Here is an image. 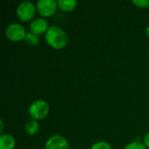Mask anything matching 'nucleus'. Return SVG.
I'll return each mask as SVG.
<instances>
[{"mask_svg":"<svg viewBox=\"0 0 149 149\" xmlns=\"http://www.w3.org/2000/svg\"><path fill=\"white\" fill-rule=\"evenodd\" d=\"M45 39L51 46L56 49L65 47L68 41L65 32L58 26H52L48 29L45 34Z\"/></svg>","mask_w":149,"mask_h":149,"instance_id":"obj_1","label":"nucleus"},{"mask_svg":"<svg viewBox=\"0 0 149 149\" xmlns=\"http://www.w3.org/2000/svg\"><path fill=\"white\" fill-rule=\"evenodd\" d=\"M133 3L141 8L149 6V0H133Z\"/></svg>","mask_w":149,"mask_h":149,"instance_id":"obj_14","label":"nucleus"},{"mask_svg":"<svg viewBox=\"0 0 149 149\" xmlns=\"http://www.w3.org/2000/svg\"><path fill=\"white\" fill-rule=\"evenodd\" d=\"M144 143H145V145H146L147 147H148L149 148V133L144 137Z\"/></svg>","mask_w":149,"mask_h":149,"instance_id":"obj_15","label":"nucleus"},{"mask_svg":"<svg viewBox=\"0 0 149 149\" xmlns=\"http://www.w3.org/2000/svg\"><path fill=\"white\" fill-rule=\"evenodd\" d=\"M31 31L34 34H41L48 31V23L45 18H38L31 22L30 25Z\"/></svg>","mask_w":149,"mask_h":149,"instance_id":"obj_7","label":"nucleus"},{"mask_svg":"<svg viewBox=\"0 0 149 149\" xmlns=\"http://www.w3.org/2000/svg\"><path fill=\"white\" fill-rule=\"evenodd\" d=\"M15 146L14 139L9 134L0 136V149H12Z\"/></svg>","mask_w":149,"mask_h":149,"instance_id":"obj_8","label":"nucleus"},{"mask_svg":"<svg viewBox=\"0 0 149 149\" xmlns=\"http://www.w3.org/2000/svg\"><path fill=\"white\" fill-rule=\"evenodd\" d=\"M38 130V123L36 120H31L25 124V131L28 134L32 135L36 134Z\"/></svg>","mask_w":149,"mask_h":149,"instance_id":"obj_10","label":"nucleus"},{"mask_svg":"<svg viewBox=\"0 0 149 149\" xmlns=\"http://www.w3.org/2000/svg\"><path fill=\"white\" fill-rule=\"evenodd\" d=\"M57 3L62 10L69 11V10H73L76 7L77 1L76 0H58Z\"/></svg>","mask_w":149,"mask_h":149,"instance_id":"obj_9","label":"nucleus"},{"mask_svg":"<svg viewBox=\"0 0 149 149\" xmlns=\"http://www.w3.org/2000/svg\"><path fill=\"white\" fill-rule=\"evenodd\" d=\"M17 16L22 21H29L35 15V7L30 1H24L21 3L17 7Z\"/></svg>","mask_w":149,"mask_h":149,"instance_id":"obj_3","label":"nucleus"},{"mask_svg":"<svg viewBox=\"0 0 149 149\" xmlns=\"http://www.w3.org/2000/svg\"><path fill=\"white\" fill-rule=\"evenodd\" d=\"M146 32H147V35L149 37V25L148 26V28H147V30H146Z\"/></svg>","mask_w":149,"mask_h":149,"instance_id":"obj_16","label":"nucleus"},{"mask_svg":"<svg viewBox=\"0 0 149 149\" xmlns=\"http://www.w3.org/2000/svg\"><path fill=\"white\" fill-rule=\"evenodd\" d=\"M38 12L44 17H49L54 14L57 3L54 0H39L37 3Z\"/></svg>","mask_w":149,"mask_h":149,"instance_id":"obj_5","label":"nucleus"},{"mask_svg":"<svg viewBox=\"0 0 149 149\" xmlns=\"http://www.w3.org/2000/svg\"><path fill=\"white\" fill-rule=\"evenodd\" d=\"M49 112V105L44 100H37L31 104L29 109L30 115L33 120L44 119Z\"/></svg>","mask_w":149,"mask_h":149,"instance_id":"obj_2","label":"nucleus"},{"mask_svg":"<svg viewBox=\"0 0 149 149\" xmlns=\"http://www.w3.org/2000/svg\"><path fill=\"white\" fill-rule=\"evenodd\" d=\"M91 149H112L110 145L107 142H98L96 144H94Z\"/></svg>","mask_w":149,"mask_h":149,"instance_id":"obj_13","label":"nucleus"},{"mask_svg":"<svg viewBox=\"0 0 149 149\" xmlns=\"http://www.w3.org/2000/svg\"><path fill=\"white\" fill-rule=\"evenodd\" d=\"M45 149H69V145L64 137L60 135H55L47 141Z\"/></svg>","mask_w":149,"mask_h":149,"instance_id":"obj_6","label":"nucleus"},{"mask_svg":"<svg viewBox=\"0 0 149 149\" xmlns=\"http://www.w3.org/2000/svg\"><path fill=\"white\" fill-rule=\"evenodd\" d=\"M5 32H6L7 37L12 41H19L24 38L26 35L24 27L17 23H13L10 24L7 27Z\"/></svg>","mask_w":149,"mask_h":149,"instance_id":"obj_4","label":"nucleus"},{"mask_svg":"<svg viewBox=\"0 0 149 149\" xmlns=\"http://www.w3.org/2000/svg\"><path fill=\"white\" fill-rule=\"evenodd\" d=\"M124 149H147L146 147L141 143V142H138V141H134V142H132L130 144H128L126 148Z\"/></svg>","mask_w":149,"mask_h":149,"instance_id":"obj_12","label":"nucleus"},{"mask_svg":"<svg viewBox=\"0 0 149 149\" xmlns=\"http://www.w3.org/2000/svg\"><path fill=\"white\" fill-rule=\"evenodd\" d=\"M24 40L28 45H35L38 43V37L34 33H27L24 37Z\"/></svg>","mask_w":149,"mask_h":149,"instance_id":"obj_11","label":"nucleus"}]
</instances>
